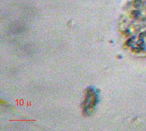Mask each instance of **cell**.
<instances>
[{"instance_id":"1","label":"cell","mask_w":146,"mask_h":131,"mask_svg":"<svg viewBox=\"0 0 146 131\" xmlns=\"http://www.w3.org/2000/svg\"><path fill=\"white\" fill-rule=\"evenodd\" d=\"M96 97L95 93L92 92L91 90L88 91L87 93L86 99H85V101L84 102V107L86 108H90L94 106L95 103Z\"/></svg>"}]
</instances>
